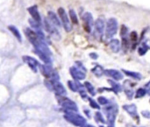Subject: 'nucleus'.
<instances>
[{
    "mask_svg": "<svg viewBox=\"0 0 150 127\" xmlns=\"http://www.w3.org/2000/svg\"><path fill=\"white\" fill-rule=\"evenodd\" d=\"M69 13V18H70L72 23L73 24H78V19H77V16H76V11L73 9H70Z\"/></svg>",
    "mask_w": 150,
    "mask_h": 127,
    "instance_id": "23",
    "label": "nucleus"
},
{
    "mask_svg": "<svg viewBox=\"0 0 150 127\" xmlns=\"http://www.w3.org/2000/svg\"><path fill=\"white\" fill-rule=\"evenodd\" d=\"M92 72H93V74H94L96 76H98V77L103 75V74H105V71H104L103 68H102L101 66H99V65H97V66L92 69Z\"/></svg>",
    "mask_w": 150,
    "mask_h": 127,
    "instance_id": "21",
    "label": "nucleus"
},
{
    "mask_svg": "<svg viewBox=\"0 0 150 127\" xmlns=\"http://www.w3.org/2000/svg\"><path fill=\"white\" fill-rule=\"evenodd\" d=\"M84 86H85V88H86L87 91H88L91 96H94V95L96 94V92H95V89H94L93 85H92L91 83L86 82V83H84Z\"/></svg>",
    "mask_w": 150,
    "mask_h": 127,
    "instance_id": "24",
    "label": "nucleus"
},
{
    "mask_svg": "<svg viewBox=\"0 0 150 127\" xmlns=\"http://www.w3.org/2000/svg\"><path fill=\"white\" fill-rule=\"evenodd\" d=\"M59 97H60L58 98V101H59L60 104L62 106V108L65 110L66 112H69V111L76 112L78 111L76 104L73 101H71L69 98L63 97V96H59Z\"/></svg>",
    "mask_w": 150,
    "mask_h": 127,
    "instance_id": "3",
    "label": "nucleus"
},
{
    "mask_svg": "<svg viewBox=\"0 0 150 127\" xmlns=\"http://www.w3.org/2000/svg\"><path fill=\"white\" fill-rule=\"evenodd\" d=\"M105 74L106 75H108V76L113 78V79L116 80V81H120V80H121V79L123 78L122 74H121L120 71L115 70V69H107V70L105 71Z\"/></svg>",
    "mask_w": 150,
    "mask_h": 127,
    "instance_id": "15",
    "label": "nucleus"
},
{
    "mask_svg": "<svg viewBox=\"0 0 150 127\" xmlns=\"http://www.w3.org/2000/svg\"><path fill=\"white\" fill-rule=\"evenodd\" d=\"M142 115H143V117H145L146 119H149L150 118V112L149 111H142Z\"/></svg>",
    "mask_w": 150,
    "mask_h": 127,
    "instance_id": "33",
    "label": "nucleus"
},
{
    "mask_svg": "<svg viewBox=\"0 0 150 127\" xmlns=\"http://www.w3.org/2000/svg\"><path fill=\"white\" fill-rule=\"evenodd\" d=\"M25 34L26 36V38L28 39V40L34 46L39 40V36L37 34V32L35 30H32L31 28H25Z\"/></svg>",
    "mask_w": 150,
    "mask_h": 127,
    "instance_id": "9",
    "label": "nucleus"
},
{
    "mask_svg": "<svg viewBox=\"0 0 150 127\" xmlns=\"http://www.w3.org/2000/svg\"><path fill=\"white\" fill-rule=\"evenodd\" d=\"M47 15H48V19H49L55 26H61L62 22H61V20L58 18V17L56 16V14H55L54 12H53V11H48Z\"/></svg>",
    "mask_w": 150,
    "mask_h": 127,
    "instance_id": "17",
    "label": "nucleus"
},
{
    "mask_svg": "<svg viewBox=\"0 0 150 127\" xmlns=\"http://www.w3.org/2000/svg\"><path fill=\"white\" fill-rule=\"evenodd\" d=\"M147 91L145 89H139L137 91H136V94H135V97L136 98H141V97H143L145 95H146Z\"/></svg>",
    "mask_w": 150,
    "mask_h": 127,
    "instance_id": "28",
    "label": "nucleus"
},
{
    "mask_svg": "<svg viewBox=\"0 0 150 127\" xmlns=\"http://www.w3.org/2000/svg\"><path fill=\"white\" fill-rule=\"evenodd\" d=\"M29 23H30L31 26H32L33 28H34L35 30L40 29V22H38V21H35L34 19L31 18V19L29 20Z\"/></svg>",
    "mask_w": 150,
    "mask_h": 127,
    "instance_id": "27",
    "label": "nucleus"
},
{
    "mask_svg": "<svg viewBox=\"0 0 150 127\" xmlns=\"http://www.w3.org/2000/svg\"><path fill=\"white\" fill-rule=\"evenodd\" d=\"M110 48L114 53H119L120 50V42L117 39H113L110 41Z\"/></svg>",
    "mask_w": 150,
    "mask_h": 127,
    "instance_id": "18",
    "label": "nucleus"
},
{
    "mask_svg": "<svg viewBox=\"0 0 150 127\" xmlns=\"http://www.w3.org/2000/svg\"><path fill=\"white\" fill-rule=\"evenodd\" d=\"M108 82L110 83V84L112 85V89H113V90H114L115 92H120V91H121V86H120L119 83H115L114 81H112V80H109Z\"/></svg>",
    "mask_w": 150,
    "mask_h": 127,
    "instance_id": "26",
    "label": "nucleus"
},
{
    "mask_svg": "<svg viewBox=\"0 0 150 127\" xmlns=\"http://www.w3.org/2000/svg\"><path fill=\"white\" fill-rule=\"evenodd\" d=\"M29 14L31 15L32 18L34 19L35 21H38V22H41V18H40V12L38 11V8L37 6H31L27 9Z\"/></svg>",
    "mask_w": 150,
    "mask_h": 127,
    "instance_id": "13",
    "label": "nucleus"
},
{
    "mask_svg": "<svg viewBox=\"0 0 150 127\" xmlns=\"http://www.w3.org/2000/svg\"><path fill=\"white\" fill-rule=\"evenodd\" d=\"M64 119L76 126L82 127L86 124V120L82 116L78 115L76 112H74V111L66 112V114L64 115Z\"/></svg>",
    "mask_w": 150,
    "mask_h": 127,
    "instance_id": "1",
    "label": "nucleus"
},
{
    "mask_svg": "<svg viewBox=\"0 0 150 127\" xmlns=\"http://www.w3.org/2000/svg\"><path fill=\"white\" fill-rule=\"evenodd\" d=\"M52 84V90H54L58 96H65L66 95V90L64 86L59 82V80H51Z\"/></svg>",
    "mask_w": 150,
    "mask_h": 127,
    "instance_id": "6",
    "label": "nucleus"
},
{
    "mask_svg": "<svg viewBox=\"0 0 150 127\" xmlns=\"http://www.w3.org/2000/svg\"><path fill=\"white\" fill-rule=\"evenodd\" d=\"M123 108H124V110H126L128 112V114L130 116H132L133 118H135V119H138V116H137V108H136V106L134 104L124 105Z\"/></svg>",
    "mask_w": 150,
    "mask_h": 127,
    "instance_id": "16",
    "label": "nucleus"
},
{
    "mask_svg": "<svg viewBox=\"0 0 150 127\" xmlns=\"http://www.w3.org/2000/svg\"><path fill=\"white\" fill-rule=\"evenodd\" d=\"M100 127H104V126H100Z\"/></svg>",
    "mask_w": 150,
    "mask_h": 127,
    "instance_id": "38",
    "label": "nucleus"
},
{
    "mask_svg": "<svg viewBox=\"0 0 150 127\" xmlns=\"http://www.w3.org/2000/svg\"><path fill=\"white\" fill-rule=\"evenodd\" d=\"M98 102H99V104H102V105H105V104H108V99H106L105 97H100L99 98H98Z\"/></svg>",
    "mask_w": 150,
    "mask_h": 127,
    "instance_id": "32",
    "label": "nucleus"
},
{
    "mask_svg": "<svg viewBox=\"0 0 150 127\" xmlns=\"http://www.w3.org/2000/svg\"><path fill=\"white\" fill-rule=\"evenodd\" d=\"M68 85H69V89H70L72 91H74V92L78 91L79 89L82 87L81 84H79L77 82H73V81H69V82H68Z\"/></svg>",
    "mask_w": 150,
    "mask_h": 127,
    "instance_id": "20",
    "label": "nucleus"
},
{
    "mask_svg": "<svg viewBox=\"0 0 150 127\" xmlns=\"http://www.w3.org/2000/svg\"><path fill=\"white\" fill-rule=\"evenodd\" d=\"M145 90H146V91H147V93L150 95V82H149L147 84H146V88H145Z\"/></svg>",
    "mask_w": 150,
    "mask_h": 127,
    "instance_id": "34",
    "label": "nucleus"
},
{
    "mask_svg": "<svg viewBox=\"0 0 150 127\" xmlns=\"http://www.w3.org/2000/svg\"><path fill=\"white\" fill-rule=\"evenodd\" d=\"M83 26L86 32H90L91 31V27L94 25L93 18L92 15L90 12H86L83 16Z\"/></svg>",
    "mask_w": 150,
    "mask_h": 127,
    "instance_id": "7",
    "label": "nucleus"
},
{
    "mask_svg": "<svg viewBox=\"0 0 150 127\" xmlns=\"http://www.w3.org/2000/svg\"><path fill=\"white\" fill-rule=\"evenodd\" d=\"M95 30L99 36H102L105 31V23L102 18H98L94 23Z\"/></svg>",
    "mask_w": 150,
    "mask_h": 127,
    "instance_id": "14",
    "label": "nucleus"
},
{
    "mask_svg": "<svg viewBox=\"0 0 150 127\" xmlns=\"http://www.w3.org/2000/svg\"><path fill=\"white\" fill-rule=\"evenodd\" d=\"M95 118H96V120H97L98 122H101V123H103V124L105 123V119H103V116L101 115L100 112H96Z\"/></svg>",
    "mask_w": 150,
    "mask_h": 127,
    "instance_id": "30",
    "label": "nucleus"
},
{
    "mask_svg": "<svg viewBox=\"0 0 150 127\" xmlns=\"http://www.w3.org/2000/svg\"><path fill=\"white\" fill-rule=\"evenodd\" d=\"M90 55H91V57L92 59H98V54H93V53H92V54H91Z\"/></svg>",
    "mask_w": 150,
    "mask_h": 127,
    "instance_id": "35",
    "label": "nucleus"
},
{
    "mask_svg": "<svg viewBox=\"0 0 150 127\" xmlns=\"http://www.w3.org/2000/svg\"><path fill=\"white\" fill-rule=\"evenodd\" d=\"M129 127H134V126H129Z\"/></svg>",
    "mask_w": 150,
    "mask_h": 127,
    "instance_id": "37",
    "label": "nucleus"
},
{
    "mask_svg": "<svg viewBox=\"0 0 150 127\" xmlns=\"http://www.w3.org/2000/svg\"><path fill=\"white\" fill-rule=\"evenodd\" d=\"M124 90H125V93L127 96V97L128 98H132V97L134 95V91H133V90L131 88L128 87L127 82H125V84H124Z\"/></svg>",
    "mask_w": 150,
    "mask_h": 127,
    "instance_id": "25",
    "label": "nucleus"
},
{
    "mask_svg": "<svg viewBox=\"0 0 150 127\" xmlns=\"http://www.w3.org/2000/svg\"><path fill=\"white\" fill-rule=\"evenodd\" d=\"M58 15H59V17H60L62 25V26L64 27L65 31H66V32H70V31L72 30V25H71V23H70V21H69V16H68L66 11H65L62 7H60V8L58 9Z\"/></svg>",
    "mask_w": 150,
    "mask_h": 127,
    "instance_id": "4",
    "label": "nucleus"
},
{
    "mask_svg": "<svg viewBox=\"0 0 150 127\" xmlns=\"http://www.w3.org/2000/svg\"><path fill=\"white\" fill-rule=\"evenodd\" d=\"M130 40L133 42V44H135L137 42V33H136V32H132L130 33Z\"/></svg>",
    "mask_w": 150,
    "mask_h": 127,
    "instance_id": "29",
    "label": "nucleus"
},
{
    "mask_svg": "<svg viewBox=\"0 0 150 127\" xmlns=\"http://www.w3.org/2000/svg\"><path fill=\"white\" fill-rule=\"evenodd\" d=\"M33 53H35L45 64H48V65L51 64V55H49V54H46L44 52H41V51L36 49V48L33 50Z\"/></svg>",
    "mask_w": 150,
    "mask_h": 127,
    "instance_id": "12",
    "label": "nucleus"
},
{
    "mask_svg": "<svg viewBox=\"0 0 150 127\" xmlns=\"http://www.w3.org/2000/svg\"><path fill=\"white\" fill-rule=\"evenodd\" d=\"M82 127H94V126H91V125H86V124H85L84 126H83Z\"/></svg>",
    "mask_w": 150,
    "mask_h": 127,
    "instance_id": "36",
    "label": "nucleus"
},
{
    "mask_svg": "<svg viewBox=\"0 0 150 127\" xmlns=\"http://www.w3.org/2000/svg\"><path fill=\"white\" fill-rule=\"evenodd\" d=\"M44 25H45V28L47 30V32L55 40H60V33L58 32V30L56 29L55 25L47 18L45 19V22H44Z\"/></svg>",
    "mask_w": 150,
    "mask_h": 127,
    "instance_id": "5",
    "label": "nucleus"
},
{
    "mask_svg": "<svg viewBox=\"0 0 150 127\" xmlns=\"http://www.w3.org/2000/svg\"><path fill=\"white\" fill-rule=\"evenodd\" d=\"M89 99V101H90V104H91V106L92 107V108H94V109H99L100 107H99V105L95 102V101H93L91 98H88Z\"/></svg>",
    "mask_w": 150,
    "mask_h": 127,
    "instance_id": "31",
    "label": "nucleus"
},
{
    "mask_svg": "<svg viewBox=\"0 0 150 127\" xmlns=\"http://www.w3.org/2000/svg\"><path fill=\"white\" fill-rule=\"evenodd\" d=\"M69 71L72 77L76 80H83L85 78V71L76 66L70 68Z\"/></svg>",
    "mask_w": 150,
    "mask_h": 127,
    "instance_id": "10",
    "label": "nucleus"
},
{
    "mask_svg": "<svg viewBox=\"0 0 150 127\" xmlns=\"http://www.w3.org/2000/svg\"><path fill=\"white\" fill-rule=\"evenodd\" d=\"M118 32V22L114 18H111L107 21L106 29H105V36L107 39L112 38Z\"/></svg>",
    "mask_w": 150,
    "mask_h": 127,
    "instance_id": "2",
    "label": "nucleus"
},
{
    "mask_svg": "<svg viewBox=\"0 0 150 127\" xmlns=\"http://www.w3.org/2000/svg\"><path fill=\"white\" fill-rule=\"evenodd\" d=\"M8 29L11 31V32L13 34V36H15V38H16L19 42H21V41H22L21 34H20V32H19L18 29L16 26H14V25H9V26H8Z\"/></svg>",
    "mask_w": 150,
    "mask_h": 127,
    "instance_id": "19",
    "label": "nucleus"
},
{
    "mask_svg": "<svg viewBox=\"0 0 150 127\" xmlns=\"http://www.w3.org/2000/svg\"><path fill=\"white\" fill-rule=\"evenodd\" d=\"M40 72L41 74L47 77V78H51V76L53 75L54 74V70L52 69L51 66L48 65V64H42V65H40Z\"/></svg>",
    "mask_w": 150,
    "mask_h": 127,
    "instance_id": "11",
    "label": "nucleus"
},
{
    "mask_svg": "<svg viewBox=\"0 0 150 127\" xmlns=\"http://www.w3.org/2000/svg\"><path fill=\"white\" fill-rule=\"evenodd\" d=\"M123 71H124V73L127 75H128V76H130V77H132L134 79H137V80H141L142 79V75L139 74V73L132 72V71H127V70H123Z\"/></svg>",
    "mask_w": 150,
    "mask_h": 127,
    "instance_id": "22",
    "label": "nucleus"
},
{
    "mask_svg": "<svg viewBox=\"0 0 150 127\" xmlns=\"http://www.w3.org/2000/svg\"><path fill=\"white\" fill-rule=\"evenodd\" d=\"M22 59H23V61L25 64H27L28 67L33 72H37V68L40 66V64H39V62H38V61L36 59H34V58H33L31 56H27V55H24L22 57Z\"/></svg>",
    "mask_w": 150,
    "mask_h": 127,
    "instance_id": "8",
    "label": "nucleus"
}]
</instances>
